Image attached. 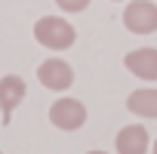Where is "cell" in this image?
<instances>
[{"label":"cell","instance_id":"cell-1","mask_svg":"<svg viewBox=\"0 0 157 154\" xmlns=\"http://www.w3.org/2000/svg\"><path fill=\"white\" fill-rule=\"evenodd\" d=\"M34 40L40 46L52 49V52H65V49L74 46L77 28L68 19H62V16H43V19L34 22Z\"/></svg>","mask_w":157,"mask_h":154},{"label":"cell","instance_id":"cell-2","mask_svg":"<svg viewBox=\"0 0 157 154\" xmlns=\"http://www.w3.org/2000/svg\"><path fill=\"white\" fill-rule=\"evenodd\" d=\"M49 123L56 129H65V133H74L86 123V105L80 99H71V96H62L49 105Z\"/></svg>","mask_w":157,"mask_h":154},{"label":"cell","instance_id":"cell-3","mask_svg":"<svg viewBox=\"0 0 157 154\" xmlns=\"http://www.w3.org/2000/svg\"><path fill=\"white\" fill-rule=\"evenodd\" d=\"M123 28L129 34H154L157 31V3L154 0H129L123 10Z\"/></svg>","mask_w":157,"mask_h":154},{"label":"cell","instance_id":"cell-4","mask_svg":"<svg viewBox=\"0 0 157 154\" xmlns=\"http://www.w3.org/2000/svg\"><path fill=\"white\" fill-rule=\"evenodd\" d=\"M37 80L46 87V90H52V93H65V90H71V83H74V68L65 62V59H46V62H40V68H37Z\"/></svg>","mask_w":157,"mask_h":154},{"label":"cell","instance_id":"cell-5","mask_svg":"<svg viewBox=\"0 0 157 154\" xmlns=\"http://www.w3.org/2000/svg\"><path fill=\"white\" fill-rule=\"evenodd\" d=\"M123 65H126V71L132 77H139V80H145V83L157 80V49L154 46H142V49L126 52Z\"/></svg>","mask_w":157,"mask_h":154},{"label":"cell","instance_id":"cell-6","mask_svg":"<svg viewBox=\"0 0 157 154\" xmlns=\"http://www.w3.org/2000/svg\"><path fill=\"white\" fill-rule=\"evenodd\" d=\"M114 148H117V154H148L151 136L142 123H129L114 136Z\"/></svg>","mask_w":157,"mask_h":154},{"label":"cell","instance_id":"cell-7","mask_svg":"<svg viewBox=\"0 0 157 154\" xmlns=\"http://www.w3.org/2000/svg\"><path fill=\"white\" fill-rule=\"evenodd\" d=\"M28 96V87L19 74H6L0 77V111H3V120H10L16 114V108L22 105V99Z\"/></svg>","mask_w":157,"mask_h":154},{"label":"cell","instance_id":"cell-8","mask_svg":"<svg viewBox=\"0 0 157 154\" xmlns=\"http://www.w3.org/2000/svg\"><path fill=\"white\" fill-rule=\"evenodd\" d=\"M126 108H129V114H136L142 120H154L157 117V90H151V87L132 90L126 96Z\"/></svg>","mask_w":157,"mask_h":154},{"label":"cell","instance_id":"cell-9","mask_svg":"<svg viewBox=\"0 0 157 154\" xmlns=\"http://www.w3.org/2000/svg\"><path fill=\"white\" fill-rule=\"evenodd\" d=\"M90 3H93V0H56V6H59L62 13H71V16H74V13H83Z\"/></svg>","mask_w":157,"mask_h":154},{"label":"cell","instance_id":"cell-10","mask_svg":"<svg viewBox=\"0 0 157 154\" xmlns=\"http://www.w3.org/2000/svg\"><path fill=\"white\" fill-rule=\"evenodd\" d=\"M148 151H151V154H157V139L151 142V148H148Z\"/></svg>","mask_w":157,"mask_h":154},{"label":"cell","instance_id":"cell-11","mask_svg":"<svg viewBox=\"0 0 157 154\" xmlns=\"http://www.w3.org/2000/svg\"><path fill=\"white\" fill-rule=\"evenodd\" d=\"M86 154H108V151H86Z\"/></svg>","mask_w":157,"mask_h":154},{"label":"cell","instance_id":"cell-12","mask_svg":"<svg viewBox=\"0 0 157 154\" xmlns=\"http://www.w3.org/2000/svg\"><path fill=\"white\" fill-rule=\"evenodd\" d=\"M0 154H3V151H0Z\"/></svg>","mask_w":157,"mask_h":154}]
</instances>
